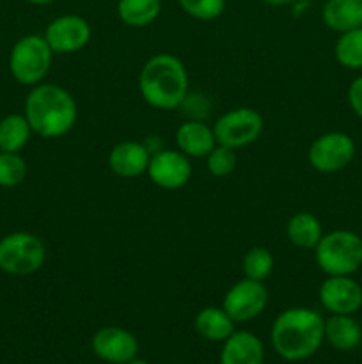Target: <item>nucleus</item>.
I'll list each match as a JSON object with an SVG mask.
<instances>
[{"label": "nucleus", "mask_w": 362, "mask_h": 364, "mask_svg": "<svg viewBox=\"0 0 362 364\" xmlns=\"http://www.w3.org/2000/svg\"><path fill=\"white\" fill-rule=\"evenodd\" d=\"M348 103L350 109L362 117V77H357L348 87Z\"/></svg>", "instance_id": "cd10ccee"}, {"label": "nucleus", "mask_w": 362, "mask_h": 364, "mask_svg": "<svg viewBox=\"0 0 362 364\" xmlns=\"http://www.w3.org/2000/svg\"><path fill=\"white\" fill-rule=\"evenodd\" d=\"M28 167L20 153L0 151V187L14 188L27 178Z\"/></svg>", "instance_id": "393cba45"}, {"label": "nucleus", "mask_w": 362, "mask_h": 364, "mask_svg": "<svg viewBox=\"0 0 362 364\" xmlns=\"http://www.w3.org/2000/svg\"><path fill=\"white\" fill-rule=\"evenodd\" d=\"M318 297L332 315H353L362 306V287L351 276H327Z\"/></svg>", "instance_id": "f8f14e48"}, {"label": "nucleus", "mask_w": 362, "mask_h": 364, "mask_svg": "<svg viewBox=\"0 0 362 364\" xmlns=\"http://www.w3.org/2000/svg\"><path fill=\"white\" fill-rule=\"evenodd\" d=\"M314 259L327 276H351L362 267V238L348 230L323 233L314 247Z\"/></svg>", "instance_id": "20e7f679"}, {"label": "nucleus", "mask_w": 362, "mask_h": 364, "mask_svg": "<svg viewBox=\"0 0 362 364\" xmlns=\"http://www.w3.org/2000/svg\"><path fill=\"white\" fill-rule=\"evenodd\" d=\"M43 36L53 53H75L87 46L92 31L80 14H62L50 21Z\"/></svg>", "instance_id": "9d476101"}, {"label": "nucleus", "mask_w": 362, "mask_h": 364, "mask_svg": "<svg viewBox=\"0 0 362 364\" xmlns=\"http://www.w3.org/2000/svg\"><path fill=\"white\" fill-rule=\"evenodd\" d=\"M265 128L263 116L251 107H238L224 112L213 124L216 144L240 149L259 139Z\"/></svg>", "instance_id": "0eeeda50"}, {"label": "nucleus", "mask_w": 362, "mask_h": 364, "mask_svg": "<svg viewBox=\"0 0 362 364\" xmlns=\"http://www.w3.org/2000/svg\"><path fill=\"white\" fill-rule=\"evenodd\" d=\"M188 16L201 21L216 20L226 9V0H177Z\"/></svg>", "instance_id": "bb28decb"}, {"label": "nucleus", "mask_w": 362, "mask_h": 364, "mask_svg": "<svg viewBox=\"0 0 362 364\" xmlns=\"http://www.w3.org/2000/svg\"><path fill=\"white\" fill-rule=\"evenodd\" d=\"M177 149L188 159H206L216 146L213 128L201 121H185L180 124L174 135Z\"/></svg>", "instance_id": "2eb2a0df"}, {"label": "nucleus", "mask_w": 362, "mask_h": 364, "mask_svg": "<svg viewBox=\"0 0 362 364\" xmlns=\"http://www.w3.org/2000/svg\"><path fill=\"white\" fill-rule=\"evenodd\" d=\"M336 59L341 66L348 70H361L362 68V27L343 32L336 43Z\"/></svg>", "instance_id": "5701e85b"}, {"label": "nucleus", "mask_w": 362, "mask_h": 364, "mask_svg": "<svg viewBox=\"0 0 362 364\" xmlns=\"http://www.w3.org/2000/svg\"><path fill=\"white\" fill-rule=\"evenodd\" d=\"M265 348L256 334L247 331H234L224 341L220 364H263Z\"/></svg>", "instance_id": "dca6fc26"}, {"label": "nucleus", "mask_w": 362, "mask_h": 364, "mask_svg": "<svg viewBox=\"0 0 362 364\" xmlns=\"http://www.w3.org/2000/svg\"><path fill=\"white\" fill-rule=\"evenodd\" d=\"M53 52L45 36L27 34L18 39L9 53V71L21 85L41 84L52 68Z\"/></svg>", "instance_id": "39448f33"}, {"label": "nucleus", "mask_w": 362, "mask_h": 364, "mask_svg": "<svg viewBox=\"0 0 362 364\" xmlns=\"http://www.w3.org/2000/svg\"><path fill=\"white\" fill-rule=\"evenodd\" d=\"M32 128L23 114H7L0 119V151L20 153L28 144Z\"/></svg>", "instance_id": "412c9836"}, {"label": "nucleus", "mask_w": 362, "mask_h": 364, "mask_svg": "<svg viewBox=\"0 0 362 364\" xmlns=\"http://www.w3.org/2000/svg\"><path fill=\"white\" fill-rule=\"evenodd\" d=\"M46 259V247L28 231H14L0 238V270L9 276H32Z\"/></svg>", "instance_id": "423d86ee"}, {"label": "nucleus", "mask_w": 362, "mask_h": 364, "mask_svg": "<svg viewBox=\"0 0 362 364\" xmlns=\"http://www.w3.org/2000/svg\"><path fill=\"white\" fill-rule=\"evenodd\" d=\"M322 18L330 31L339 34L362 27V0H327Z\"/></svg>", "instance_id": "f3484780"}, {"label": "nucleus", "mask_w": 362, "mask_h": 364, "mask_svg": "<svg viewBox=\"0 0 362 364\" xmlns=\"http://www.w3.org/2000/svg\"><path fill=\"white\" fill-rule=\"evenodd\" d=\"M263 2L270 4V6H287V4H291L293 0H263Z\"/></svg>", "instance_id": "c85d7f7f"}, {"label": "nucleus", "mask_w": 362, "mask_h": 364, "mask_svg": "<svg viewBox=\"0 0 362 364\" xmlns=\"http://www.w3.org/2000/svg\"><path fill=\"white\" fill-rule=\"evenodd\" d=\"M32 134L59 139L71 132L78 117L77 102L70 91L57 84H38L28 91L23 105Z\"/></svg>", "instance_id": "f257e3e1"}, {"label": "nucleus", "mask_w": 362, "mask_h": 364, "mask_svg": "<svg viewBox=\"0 0 362 364\" xmlns=\"http://www.w3.org/2000/svg\"><path fill=\"white\" fill-rule=\"evenodd\" d=\"M27 2L34 4V6H46V4L53 2V0H27Z\"/></svg>", "instance_id": "c756f323"}, {"label": "nucleus", "mask_w": 362, "mask_h": 364, "mask_svg": "<svg viewBox=\"0 0 362 364\" xmlns=\"http://www.w3.org/2000/svg\"><path fill=\"white\" fill-rule=\"evenodd\" d=\"M160 11V0H117V16L128 27H148L158 18Z\"/></svg>", "instance_id": "4be33fe9"}, {"label": "nucleus", "mask_w": 362, "mask_h": 364, "mask_svg": "<svg viewBox=\"0 0 362 364\" xmlns=\"http://www.w3.org/2000/svg\"><path fill=\"white\" fill-rule=\"evenodd\" d=\"M286 237L295 247L314 249L323 237V226L318 217L312 213L298 212L287 220Z\"/></svg>", "instance_id": "6ab92c4d"}, {"label": "nucleus", "mask_w": 362, "mask_h": 364, "mask_svg": "<svg viewBox=\"0 0 362 364\" xmlns=\"http://www.w3.org/2000/svg\"><path fill=\"white\" fill-rule=\"evenodd\" d=\"M325 340V320L309 308H290L272 326V345L286 361L307 359Z\"/></svg>", "instance_id": "f03ea898"}, {"label": "nucleus", "mask_w": 362, "mask_h": 364, "mask_svg": "<svg viewBox=\"0 0 362 364\" xmlns=\"http://www.w3.org/2000/svg\"><path fill=\"white\" fill-rule=\"evenodd\" d=\"M146 174L156 187L177 191L190 181L192 164L180 149H158L151 155Z\"/></svg>", "instance_id": "9b49d317"}, {"label": "nucleus", "mask_w": 362, "mask_h": 364, "mask_svg": "<svg viewBox=\"0 0 362 364\" xmlns=\"http://www.w3.org/2000/svg\"><path fill=\"white\" fill-rule=\"evenodd\" d=\"M195 331L208 341H226L234 333V320L224 308L209 306L195 316Z\"/></svg>", "instance_id": "aec40b11"}, {"label": "nucleus", "mask_w": 362, "mask_h": 364, "mask_svg": "<svg viewBox=\"0 0 362 364\" xmlns=\"http://www.w3.org/2000/svg\"><path fill=\"white\" fill-rule=\"evenodd\" d=\"M355 156V142L344 132H329L312 141L307 159L314 171L323 174L339 173L351 164Z\"/></svg>", "instance_id": "6e6552de"}, {"label": "nucleus", "mask_w": 362, "mask_h": 364, "mask_svg": "<svg viewBox=\"0 0 362 364\" xmlns=\"http://www.w3.org/2000/svg\"><path fill=\"white\" fill-rule=\"evenodd\" d=\"M126 364H149L148 361H144V359H137V358H133L131 359V361H128Z\"/></svg>", "instance_id": "7c9ffc66"}, {"label": "nucleus", "mask_w": 362, "mask_h": 364, "mask_svg": "<svg viewBox=\"0 0 362 364\" xmlns=\"http://www.w3.org/2000/svg\"><path fill=\"white\" fill-rule=\"evenodd\" d=\"M273 256L272 252L266 247L261 245H256V247L248 249L243 256V262H241V270H243V276L247 279L259 281V283H265L270 277V274L273 272Z\"/></svg>", "instance_id": "b1692460"}, {"label": "nucleus", "mask_w": 362, "mask_h": 364, "mask_svg": "<svg viewBox=\"0 0 362 364\" xmlns=\"http://www.w3.org/2000/svg\"><path fill=\"white\" fill-rule=\"evenodd\" d=\"M151 151L148 146L137 141L117 142L109 153V166L114 174L121 178H137L148 173Z\"/></svg>", "instance_id": "4468645a"}, {"label": "nucleus", "mask_w": 362, "mask_h": 364, "mask_svg": "<svg viewBox=\"0 0 362 364\" xmlns=\"http://www.w3.org/2000/svg\"><path fill=\"white\" fill-rule=\"evenodd\" d=\"M138 91L153 109H177L183 105L188 95L187 68L172 53H156L142 66L138 75Z\"/></svg>", "instance_id": "7ed1b4c3"}, {"label": "nucleus", "mask_w": 362, "mask_h": 364, "mask_svg": "<svg viewBox=\"0 0 362 364\" xmlns=\"http://www.w3.org/2000/svg\"><path fill=\"white\" fill-rule=\"evenodd\" d=\"M92 352L99 359L114 364H126L138 354V341L123 327H102L92 336Z\"/></svg>", "instance_id": "ddd939ff"}, {"label": "nucleus", "mask_w": 362, "mask_h": 364, "mask_svg": "<svg viewBox=\"0 0 362 364\" xmlns=\"http://www.w3.org/2000/svg\"><path fill=\"white\" fill-rule=\"evenodd\" d=\"M266 304H268V290L265 283L243 277L224 295L222 308L234 322H248L261 315Z\"/></svg>", "instance_id": "1a4fd4ad"}, {"label": "nucleus", "mask_w": 362, "mask_h": 364, "mask_svg": "<svg viewBox=\"0 0 362 364\" xmlns=\"http://www.w3.org/2000/svg\"><path fill=\"white\" fill-rule=\"evenodd\" d=\"M238 156L236 149L227 148V146L216 144L206 156V167L215 178H226L236 169Z\"/></svg>", "instance_id": "a878e982"}, {"label": "nucleus", "mask_w": 362, "mask_h": 364, "mask_svg": "<svg viewBox=\"0 0 362 364\" xmlns=\"http://www.w3.org/2000/svg\"><path fill=\"white\" fill-rule=\"evenodd\" d=\"M325 340L336 350L350 352L362 341V327L351 315H332L325 320Z\"/></svg>", "instance_id": "a211bd4d"}]
</instances>
